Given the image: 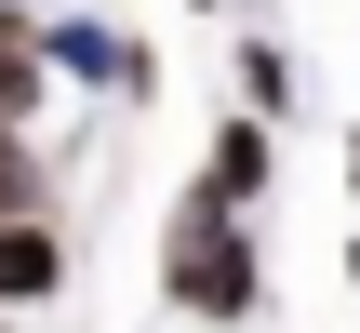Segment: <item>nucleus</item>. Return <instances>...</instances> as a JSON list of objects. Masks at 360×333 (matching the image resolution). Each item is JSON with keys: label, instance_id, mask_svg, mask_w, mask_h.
Wrapping results in <instances>:
<instances>
[{"label": "nucleus", "instance_id": "6", "mask_svg": "<svg viewBox=\"0 0 360 333\" xmlns=\"http://www.w3.org/2000/svg\"><path fill=\"white\" fill-rule=\"evenodd\" d=\"M240 93H254V120L294 107V53H281V40H240Z\"/></svg>", "mask_w": 360, "mask_h": 333}, {"label": "nucleus", "instance_id": "1", "mask_svg": "<svg viewBox=\"0 0 360 333\" xmlns=\"http://www.w3.org/2000/svg\"><path fill=\"white\" fill-rule=\"evenodd\" d=\"M254 294H267L254 227H240V200L200 174V187L174 200V227H160V307H174V320H254Z\"/></svg>", "mask_w": 360, "mask_h": 333}, {"label": "nucleus", "instance_id": "8", "mask_svg": "<svg viewBox=\"0 0 360 333\" xmlns=\"http://www.w3.org/2000/svg\"><path fill=\"white\" fill-rule=\"evenodd\" d=\"M347 200H360V133H347Z\"/></svg>", "mask_w": 360, "mask_h": 333}, {"label": "nucleus", "instance_id": "5", "mask_svg": "<svg viewBox=\"0 0 360 333\" xmlns=\"http://www.w3.org/2000/svg\"><path fill=\"white\" fill-rule=\"evenodd\" d=\"M40 80H53V67H40V13H13V0H0V120H27V107H40Z\"/></svg>", "mask_w": 360, "mask_h": 333}, {"label": "nucleus", "instance_id": "9", "mask_svg": "<svg viewBox=\"0 0 360 333\" xmlns=\"http://www.w3.org/2000/svg\"><path fill=\"white\" fill-rule=\"evenodd\" d=\"M347 294H360V240H347Z\"/></svg>", "mask_w": 360, "mask_h": 333}, {"label": "nucleus", "instance_id": "4", "mask_svg": "<svg viewBox=\"0 0 360 333\" xmlns=\"http://www.w3.org/2000/svg\"><path fill=\"white\" fill-rule=\"evenodd\" d=\"M200 174H214L227 200H254V187L281 174V147H267V120H214V147H200Z\"/></svg>", "mask_w": 360, "mask_h": 333}, {"label": "nucleus", "instance_id": "3", "mask_svg": "<svg viewBox=\"0 0 360 333\" xmlns=\"http://www.w3.org/2000/svg\"><path fill=\"white\" fill-rule=\"evenodd\" d=\"M40 294H67V227L40 200H13L0 214V307H40Z\"/></svg>", "mask_w": 360, "mask_h": 333}, {"label": "nucleus", "instance_id": "10", "mask_svg": "<svg viewBox=\"0 0 360 333\" xmlns=\"http://www.w3.org/2000/svg\"><path fill=\"white\" fill-rule=\"evenodd\" d=\"M187 13H227V0H187Z\"/></svg>", "mask_w": 360, "mask_h": 333}, {"label": "nucleus", "instance_id": "2", "mask_svg": "<svg viewBox=\"0 0 360 333\" xmlns=\"http://www.w3.org/2000/svg\"><path fill=\"white\" fill-rule=\"evenodd\" d=\"M40 67H53V80H107L120 107H147V93H160V53H147V40H120V27H94V13H40Z\"/></svg>", "mask_w": 360, "mask_h": 333}, {"label": "nucleus", "instance_id": "7", "mask_svg": "<svg viewBox=\"0 0 360 333\" xmlns=\"http://www.w3.org/2000/svg\"><path fill=\"white\" fill-rule=\"evenodd\" d=\"M13 200H40V147H27V133L0 120V214H13Z\"/></svg>", "mask_w": 360, "mask_h": 333}]
</instances>
